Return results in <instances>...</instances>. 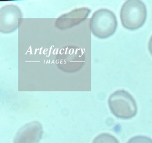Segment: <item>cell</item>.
I'll use <instances>...</instances> for the list:
<instances>
[{
	"instance_id": "6da1fadb",
	"label": "cell",
	"mask_w": 152,
	"mask_h": 143,
	"mask_svg": "<svg viewBox=\"0 0 152 143\" xmlns=\"http://www.w3.org/2000/svg\"><path fill=\"white\" fill-rule=\"evenodd\" d=\"M120 18L123 26L130 31L141 28L147 18V9L145 4L138 0H129L122 5Z\"/></svg>"
},
{
	"instance_id": "7a4b0ae2",
	"label": "cell",
	"mask_w": 152,
	"mask_h": 143,
	"mask_svg": "<svg viewBox=\"0 0 152 143\" xmlns=\"http://www.w3.org/2000/svg\"><path fill=\"white\" fill-rule=\"evenodd\" d=\"M111 112L118 118L129 120L136 116L137 104L133 97L125 90L121 89L113 93L108 98Z\"/></svg>"
},
{
	"instance_id": "3957f363",
	"label": "cell",
	"mask_w": 152,
	"mask_h": 143,
	"mask_svg": "<svg viewBox=\"0 0 152 143\" xmlns=\"http://www.w3.org/2000/svg\"><path fill=\"white\" fill-rule=\"evenodd\" d=\"M118 20L115 13L107 9L96 10L91 18L93 34L100 39H105L115 33Z\"/></svg>"
},
{
	"instance_id": "277c9868",
	"label": "cell",
	"mask_w": 152,
	"mask_h": 143,
	"mask_svg": "<svg viewBox=\"0 0 152 143\" xmlns=\"http://www.w3.org/2000/svg\"><path fill=\"white\" fill-rule=\"evenodd\" d=\"M85 63L83 51L76 46H66L60 49L56 57V63L60 70L66 73L80 70Z\"/></svg>"
},
{
	"instance_id": "5b68a950",
	"label": "cell",
	"mask_w": 152,
	"mask_h": 143,
	"mask_svg": "<svg viewBox=\"0 0 152 143\" xmlns=\"http://www.w3.org/2000/svg\"><path fill=\"white\" fill-rule=\"evenodd\" d=\"M23 18L21 9L15 5L9 4L0 9V31L9 34L16 31Z\"/></svg>"
},
{
	"instance_id": "8992f818",
	"label": "cell",
	"mask_w": 152,
	"mask_h": 143,
	"mask_svg": "<svg viewBox=\"0 0 152 143\" xmlns=\"http://www.w3.org/2000/svg\"><path fill=\"white\" fill-rule=\"evenodd\" d=\"M91 12L88 7H81L60 16L56 21V27L60 30H65L77 26L85 20Z\"/></svg>"
},
{
	"instance_id": "52a82bcc",
	"label": "cell",
	"mask_w": 152,
	"mask_h": 143,
	"mask_svg": "<svg viewBox=\"0 0 152 143\" xmlns=\"http://www.w3.org/2000/svg\"><path fill=\"white\" fill-rule=\"evenodd\" d=\"M43 127L38 121L24 125L17 133L14 143H39L43 135Z\"/></svg>"
},
{
	"instance_id": "ba28073f",
	"label": "cell",
	"mask_w": 152,
	"mask_h": 143,
	"mask_svg": "<svg viewBox=\"0 0 152 143\" xmlns=\"http://www.w3.org/2000/svg\"><path fill=\"white\" fill-rule=\"evenodd\" d=\"M93 143H119L118 139L110 133H101L96 136Z\"/></svg>"
},
{
	"instance_id": "9c48e42d",
	"label": "cell",
	"mask_w": 152,
	"mask_h": 143,
	"mask_svg": "<svg viewBox=\"0 0 152 143\" xmlns=\"http://www.w3.org/2000/svg\"><path fill=\"white\" fill-rule=\"evenodd\" d=\"M127 143H152V139L145 136H136L129 139Z\"/></svg>"
},
{
	"instance_id": "30bf717a",
	"label": "cell",
	"mask_w": 152,
	"mask_h": 143,
	"mask_svg": "<svg viewBox=\"0 0 152 143\" xmlns=\"http://www.w3.org/2000/svg\"><path fill=\"white\" fill-rule=\"evenodd\" d=\"M148 49L151 55L152 56V35L150 39L149 42H148Z\"/></svg>"
}]
</instances>
